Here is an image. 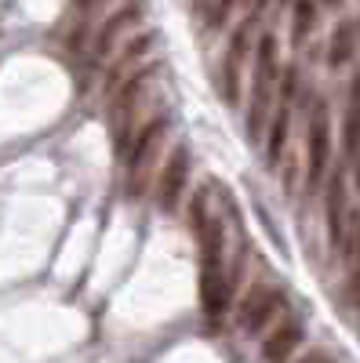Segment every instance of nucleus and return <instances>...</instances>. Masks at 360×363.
Listing matches in <instances>:
<instances>
[{"label": "nucleus", "instance_id": "obj_1", "mask_svg": "<svg viewBox=\"0 0 360 363\" xmlns=\"http://www.w3.org/2000/svg\"><path fill=\"white\" fill-rule=\"evenodd\" d=\"M197 240H200V309L207 323H222L233 301L229 272H226V222L212 215Z\"/></svg>", "mask_w": 360, "mask_h": 363}, {"label": "nucleus", "instance_id": "obj_2", "mask_svg": "<svg viewBox=\"0 0 360 363\" xmlns=\"http://www.w3.org/2000/svg\"><path fill=\"white\" fill-rule=\"evenodd\" d=\"M251 55H255V66H251V99H248L244 131H248V142L258 145L269 124V113H273V102H277V84H280V44H277L273 29L258 33Z\"/></svg>", "mask_w": 360, "mask_h": 363}, {"label": "nucleus", "instance_id": "obj_3", "mask_svg": "<svg viewBox=\"0 0 360 363\" xmlns=\"http://www.w3.org/2000/svg\"><path fill=\"white\" fill-rule=\"evenodd\" d=\"M157 62L153 66H138V69H131L124 80H120V87L109 95V120H113V153L116 157H124L128 153V145H131V135H135V106H138V99L146 95V87H149V80L157 77Z\"/></svg>", "mask_w": 360, "mask_h": 363}, {"label": "nucleus", "instance_id": "obj_4", "mask_svg": "<svg viewBox=\"0 0 360 363\" xmlns=\"http://www.w3.org/2000/svg\"><path fill=\"white\" fill-rule=\"evenodd\" d=\"M168 128H171V116L168 113L149 116L142 128H135L131 145H128V153H124V178H128L131 200H138V193L146 186V174H149V167H153V160H157V149L168 138Z\"/></svg>", "mask_w": 360, "mask_h": 363}, {"label": "nucleus", "instance_id": "obj_5", "mask_svg": "<svg viewBox=\"0 0 360 363\" xmlns=\"http://www.w3.org/2000/svg\"><path fill=\"white\" fill-rule=\"evenodd\" d=\"M327 171H332V116H327V102L317 99L306 124V189L310 193H320Z\"/></svg>", "mask_w": 360, "mask_h": 363}, {"label": "nucleus", "instance_id": "obj_6", "mask_svg": "<svg viewBox=\"0 0 360 363\" xmlns=\"http://www.w3.org/2000/svg\"><path fill=\"white\" fill-rule=\"evenodd\" d=\"M288 309V298L280 287H269V284H255L236 306V327L244 330L248 338H258L273 327Z\"/></svg>", "mask_w": 360, "mask_h": 363}, {"label": "nucleus", "instance_id": "obj_7", "mask_svg": "<svg viewBox=\"0 0 360 363\" xmlns=\"http://www.w3.org/2000/svg\"><path fill=\"white\" fill-rule=\"evenodd\" d=\"M142 18H146V0H124L116 11H109L106 22L99 26L95 40H92V62L95 66L109 62V58L116 55V48H120V40H124Z\"/></svg>", "mask_w": 360, "mask_h": 363}, {"label": "nucleus", "instance_id": "obj_8", "mask_svg": "<svg viewBox=\"0 0 360 363\" xmlns=\"http://www.w3.org/2000/svg\"><path fill=\"white\" fill-rule=\"evenodd\" d=\"M190 171H193V153H190L186 142H178L168 153L164 167H160L157 193H153V200H157V207L164 211V215H175L178 203H182V193L190 186Z\"/></svg>", "mask_w": 360, "mask_h": 363}, {"label": "nucleus", "instance_id": "obj_9", "mask_svg": "<svg viewBox=\"0 0 360 363\" xmlns=\"http://www.w3.org/2000/svg\"><path fill=\"white\" fill-rule=\"evenodd\" d=\"M324 225H327V247L332 255H342L346 229H349V203H346V171L332 167L324 178Z\"/></svg>", "mask_w": 360, "mask_h": 363}, {"label": "nucleus", "instance_id": "obj_10", "mask_svg": "<svg viewBox=\"0 0 360 363\" xmlns=\"http://www.w3.org/2000/svg\"><path fill=\"white\" fill-rule=\"evenodd\" d=\"M306 342V327H302V320L298 316H280L273 327L262 335V363H288L295 352H298V345Z\"/></svg>", "mask_w": 360, "mask_h": 363}, {"label": "nucleus", "instance_id": "obj_11", "mask_svg": "<svg viewBox=\"0 0 360 363\" xmlns=\"http://www.w3.org/2000/svg\"><path fill=\"white\" fill-rule=\"evenodd\" d=\"M157 40H160V37H157V29H149V33H138V37H131L124 48H120V55L106 66V95H113V91L120 87V80L131 73V66L138 62V58H142L146 51H153V48H157Z\"/></svg>", "mask_w": 360, "mask_h": 363}, {"label": "nucleus", "instance_id": "obj_12", "mask_svg": "<svg viewBox=\"0 0 360 363\" xmlns=\"http://www.w3.org/2000/svg\"><path fill=\"white\" fill-rule=\"evenodd\" d=\"M342 149L346 160L353 164L360 157V73L349 84V102H346V124H342Z\"/></svg>", "mask_w": 360, "mask_h": 363}, {"label": "nucleus", "instance_id": "obj_13", "mask_svg": "<svg viewBox=\"0 0 360 363\" xmlns=\"http://www.w3.org/2000/svg\"><path fill=\"white\" fill-rule=\"evenodd\" d=\"M356 51V22L353 18H342L335 29H332V40H327V66L339 69L346 66Z\"/></svg>", "mask_w": 360, "mask_h": 363}, {"label": "nucleus", "instance_id": "obj_14", "mask_svg": "<svg viewBox=\"0 0 360 363\" xmlns=\"http://www.w3.org/2000/svg\"><path fill=\"white\" fill-rule=\"evenodd\" d=\"M317 29V0H295L291 4V44L302 48Z\"/></svg>", "mask_w": 360, "mask_h": 363}, {"label": "nucleus", "instance_id": "obj_15", "mask_svg": "<svg viewBox=\"0 0 360 363\" xmlns=\"http://www.w3.org/2000/svg\"><path fill=\"white\" fill-rule=\"evenodd\" d=\"M186 215H190L193 236H200V229L207 225V218H212V189H207V186L193 189V196L186 200Z\"/></svg>", "mask_w": 360, "mask_h": 363}, {"label": "nucleus", "instance_id": "obj_16", "mask_svg": "<svg viewBox=\"0 0 360 363\" xmlns=\"http://www.w3.org/2000/svg\"><path fill=\"white\" fill-rule=\"evenodd\" d=\"M233 4H236V0H212V8H207V29H222L229 22Z\"/></svg>", "mask_w": 360, "mask_h": 363}, {"label": "nucleus", "instance_id": "obj_17", "mask_svg": "<svg viewBox=\"0 0 360 363\" xmlns=\"http://www.w3.org/2000/svg\"><path fill=\"white\" fill-rule=\"evenodd\" d=\"M99 4H102V0H80V8H84V11H95Z\"/></svg>", "mask_w": 360, "mask_h": 363}, {"label": "nucleus", "instance_id": "obj_18", "mask_svg": "<svg viewBox=\"0 0 360 363\" xmlns=\"http://www.w3.org/2000/svg\"><path fill=\"white\" fill-rule=\"evenodd\" d=\"M302 363H324V356H320V352H310V356H306Z\"/></svg>", "mask_w": 360, "mask_h": 363}, {"label": "nucleus", "instance_id": "obj_19", "mask_svg": "<svg viewBox=\"0 0 360 363\" xmlns=\"http://www.w3.org/2000/svg\"><path fill=\"white\" fill-rule=\"evenodd\" d=\"M320 4H324V8H339V4H342V0H320Z\"/></svg>", "mask_w": 360, "mask_h": 363}, {"label": "nucleus", "instance_id": "obj_20", "mask_svg": "<svg viewBox=\"0 0 360 363\" xmlns=\"http://www.w3.org/2000/svg\"><path fill=\"white\" fill-rule=\"evenodd\" d=\"M240 4H255V0H240Z\"/></svg>", "mask_w": 360, "mask_h": 363}]
</instances>
